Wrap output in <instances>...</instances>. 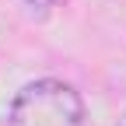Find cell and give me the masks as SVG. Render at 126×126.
I'll use <instances>...</instances> for the list:
<instances>
[{
	"label": "cell",
	"instance_id": "obj_1",
	"mask_svg": "<svg viewBox=\"0 0 126 126\" xmlns=\"http://www.w3.org/2000/svg\"><path fill=\"white\" fill-rule=\"evenodd\" d=\"M7 126H91V116L70 84L42 77L14 94Z\"/></svg>",
	"mask_w": 126,
	"mask_h": 126
},
{
	"label": "cell",
	"instance_id": "obj_2",
	"mask_svg": "<svg viewBox=\"0 0 126 126\" xmlns=\"http://www.w3.org/2000/svg\"><path fill=\"white\" fill-rule=\"evenodd\" d=\"M56 4H60V0H21L25 14H28V18H35V21H46V18L53 14Z\"/></svg>",
	"mask_w": 126,
	"mask_h": 126
},
{
	"label": "cell",
	"instance_id": "obj_3",
	"mask_svg": "<svg viewBox=\"0 0 126 126\" xmlns=\"http://www.w3.org/2000/svg\"><path fill=\"white\" fill-rule=\"evenodd\" d=\"M119 126H126V116H123V119H119Z\"/></svg>",
	"mask_w": 126,
	"mask_h": 126
}]
</instances>
